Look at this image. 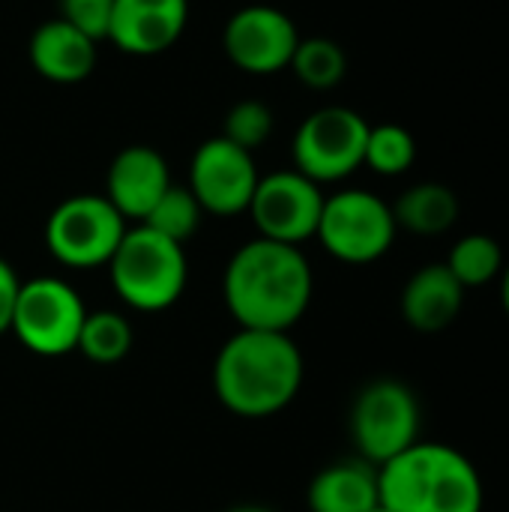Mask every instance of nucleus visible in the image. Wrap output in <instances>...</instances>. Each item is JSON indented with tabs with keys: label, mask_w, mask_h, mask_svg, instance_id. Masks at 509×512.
<instances>
[{
	"label": "nucleus",
	"mask_w": 509,
	"mask_h": 512,
	"mask_svg": "<svg viewBox=\"0 0 509 512\" xmlns=\"http://www.w3.org/2000/svg\"><path fill=\"white\" fill-rule=\"evenodd\" d=\"M297 42L300 33L294 21L282 9L264 3L237 9L222 33L228 60L249 75H276L288 69Z\"/></svg>",
	"instance_id": "nucleus-12"
},
{
	"label": "nucleus",
	"mask_w": 509,
	"mask_h": 512,
	"mask_svg": "<svg viewBox=\"0 0 509 512\" xmlns=\"http://www.w3.org/2000/svg\"><path fill=\"white\" fill-rule=\"evenodd\" d=\"M366 138L369 123L354 108H318L297 126V135L291 141L294 168L318 186L345 180L363 165Z\"/></svg>",
	"instance_id": "nucleus-9"
},
{
	"label": "nucleus",
	"mask_w": 509,
	"mask_h": 512,
	"mask_svg": "<svg viewBox=\"0 0 509 512\" xmlns=\"http://www.w3.org/2000/svg\"><path fill=\"white\" fill-rule=\"evenodd\" d=\"M324 192L315 180L294 171H273L258 180L255 195L249 201V216L258 228V237L300 246L315 237L321 210H324Z\"/></svg>",
	"instance_id": "nucleus-10"
},
{
	"label": "nucleus",
	"mask_w": 509,
	"mask_h": 512,
	"mask_svg": "<svg viewBox=\"0 0 509 512\" xmlns=\"http://www.w3.org/2000/svg\"><path fill=\"white\" fill-rule=\"evenodd\" d=\"M303 387V354L288 333L237 330L216 354L213 393L225 411L264 420L285 411Z\"/></svg>",
	"instance_id": "nucleus-2"
},
{
	"label": "nucleus",
	"mask_w": 509,
	"mask_h": 512,
	"mask_svg": "<svg viewBox=\"0 0 509 512\" xmlns=\"http://www.w3.org/2000/svg\"><path fill=\"white\" fill-rule=\"evenodd\" d=\"M315 291L312 267L300 246L255 237L243 243L222 279V294L240 330L288 333L309 309Z\"/></svg>",
	"instance_id": "nucleus-1"
},
{
	"label": "nucleus",
	"mask_w": 509,
	"mask_h": 512,
	"mask_svg": "<svg viewBox=\"0 0 509 512\" xmlns=\"http://www.w3.org/2000/svg\"><path fill=\"white\" fill-rule=\"evenodd\" d=\"M261 174L249 150L216 135L207 138L189 162V192L204 213L240 216L249 210Z\"/></svg>",
	"instance_id": "nucleus-11"
},
{
	"label": "nucleus",
	"mask_w": 509,
	"mask_h": 512,
	"mask_svg": "<svg viewBox=\"0 0 509 512\" xmlns=\"http://www.w3.org/2000/svg\"><path fill=\"white\" fill-rule=\"evenodd\" d=\"M126 228V219L105 195H72L51 210L45 246L63 267L93 270L111 261Z\"/></svg>",
	"instance_id": "nucleus-8"
},
{
	"label": "nucleus",
	"mask_w": 509,
	"mask_h": 512,
	"mask_svg": "<svg viewBox=\"0 0 509 512\" xmlns=\"http://www.w3.org/2000/svg\"><path fill=\"white\" fill-rule=\"evenodd\" d=\"M378 498L390 512H483L486 489L465 453L417 441L378 468Z\"/></svg>",
	"instance_id": "nucleus-3"
},
{
	"label": "nucleus",
	"mask_w": 509,
	"mask_h": 512,
	"mask_svg": "<svg viewBox=\"0 0 509 512\" xmlns=\"http://www.w3.org/2000/svg\"><path fill=\"white\" fill-rule=\"evenodd\" d=\"M270 135H273V111H270V105H264L258 99H243V102L231 105V111L225 114L222 138H228L231 144H237L249 153L258 150Z\"/></svg>",
	"instance_id": "nucleus-24"
},
{
	"label": "nucleus",
	"mask_w": 509,
	"mask_h": 512,
	"mask_svg": "<svg viewBox=\"0 0 509 512\" xmlns=\"http://www.w3.org/2000/svg\"><path fill=\"white\" fill-rule=\"evenodd\" d=\"M168 186L171 171L165 156L147 144H132L123 147L108 165L105 198L126 222H144V216L153 210V204L165 195Z\"/></svg>",
	"instance_id": "nucleus-14"
},
{
	"label": "nucleus",
	"mask_w": 509,
	"mask_h": 512,
	"mask_svg": "<svg viewBox=\"0 0 509 512\" xmlns=\"http://www.w3.org/2000/svg\"><path fill=\"white\" fill-rule=\"evenodd\" d=\"M87 309L81 294L54 276L21 282L9 333L39 357H66L78 348Z\"/></svg>",
	"instance_id": "nucleus-6"
},
{
	"label": "nucleus",
	"mask_w": 509,
	"mask_h": 512,
	"mask_svg": "<svg viewBox=\"0 0 509 512\" xmlns=\"http://www.w3.org/2000/svg\"><path fill=\"white\" fill-rule=\"evenodd\" d=\"M105 267L114 294L135 312L171 309L183 297L189 279L183 246L147 225L126 228Z\"/></svg>",
	"instance_id": "nucleus-4"
},
{
	"label": "nucleus",
	"mask_w": 509,
	"mask_h": 512,
	"mask_svg": "<svg viewBox=\"0 0 509 512\" xmlns=\"http://www.w3.org/2000/svg\"><path fill=\"white\" fill-rule=\"evenodd\" d=\"M414 159H417V141L405 126H399V123L369 126L363 165H369L375 174L399 177L414 165Z\"/></svg>",
	"instance_id": "nucleus-23"
},
{
	"label": "nucleus",
	"mask_w": 509,
	"mask_h": 512,
	"mask_svg": "<svg viewBox=\"0 0 509 512\" xmlns=\"http://www.w3.org/2000/svg\"><path fill=\"white\" fill-rule=\"evenodd\" d=\"M99 42L75 30L63 18L39 24L27 42V57L33 69L54 84H78L96 69Z\"/></svg>",
	"instance_id": "nucleus-15"
},
{
	"label": "nucleus",
	"mask_w": 509,
	"mask_h": 512,
	"mask_svg": "<svg viewBox=\"0 0 509 512\" xmlns=\"http://www.w3.org/2000/svg\"><path fill=\"white\" fill-rule=\"evenodd\" d=\"M420 429L423 408L405 381L378 378L354 396L348 432L357 456L369 465L381 468L399 453L411 450L420 441Z\"/></svg>",
	"instance_id": "nucleus-5"
},
{
	"label": "nucleus",
	"mask_w": 509,
	"mask_h": 512,
	"mask_svg": "<svg viewBox=\"0 0 509 512\" xmlns=\"http://www.w3.org/2000/svg\"><path fill=\"white\" fill-rule=\"evenodd\" d=\"M111 15H114V0H60L57 18L69 21L75 30L102 42V39H108Z\"/></svg>",
	"instance_id": "nucleus-25"
},
{
	"label": "nucleus",
	"mask_w": 509,
	"mask_h": 512,
	"mask_svg": "<svg viewBox=\"0 0 509 512\" xmlns=\"http://www.w3.org/2000/svg\"><path fill=\"white\" fill-rule=\"evenodd\" d=\"M369 512H390V510H387L384 504H378V507H372V510H369Z\"/></svg>",
	"instance_id": "nucleus-29"
},
{
	"label": "nucleus",
	"mask_w": 509,
	"mask_h": 512,
	"mask_svg": "<svg viewBox=\"0 0 509 512\" xmlns=\"http://www.w3.org/2000/svg\"><path fill=\"white\" fill-rule=\"evenodd\" d=\"M189 0H114L108 39L135 57L168 51L186 27Z\"/></svg>",
	"instance_id": "nucleus-13"
},
{
	"label": "nucleus",
	"mask_w": 509,
	"mask_h": 512,
	"mask_svg": "<svg viewBox=\"0 0 509 512\" xmlns=\"http://www.w3.org/2000/svg\"><path fill=\"white\" fill-rule=\"evenodd\" d=\"M501 306L509 318V264H504V270H501Z\"/></svg>",
	"instance_id": "nucleus-27"
},
{
	"label": "nucleus",
	"mask_w": 509,
	"mask_h": 512,
	"mask_svg": "<svg viewBox=\"0 0 509 512\" xmlns=\"http://www.w3.org/2000/svg\"><path fill=\"white\" fill-rule=\"evenodd\" d=\"M393 207L396 228L417 234V237H438L447 234L459 219V198L444 183H417L405 189Z\"/></svg>",
	"instance_id": "nucleus-18"
},
{
	"label": "nucleus",
	"mask_w": 509,
	"mask_h": 512,
	"mask_svg": "<svg viewBox=\"0 0 509 512\" xmlns=\"http://www.w3.org/2000/svg\"><path fill=\"white\" fill-rule=\"evenodd\" d=\"M393 207L366 189H342L324 198L315 237L345 264H372L384 258L396 240Z\"/></svg>",
	"instance_id": "nucleus-7"
},
{
	"label": "nucleus",
	"mask_w": 509,
	"mask_h": 512,
	"mask_svg": "<svg viewBox=\"0 0 509 512\" xmlns=\"http://www.w3.org/2000/svg\"><path fill=\"white\" fill-rule=\"evenodd\" d=\"M201 216H204V210L195 201V195L189 192V186L171 183L165 189V195L153 204V210L144 216V222H138V225H147L156 234H162V237L183 246L201 228Z\"/></svg>",
	"instance_id": "nucleus-22"
},
{
	"label": "nucleus",
	"mask_w": 509,
	"mask_h": 512,
	"mask_svg": "<svg viewBox=\"0 0 509 512\" xmlns=\"http://www.w3.org/2000/svg\"><path fill=\"white\" fill-rule=\"evenodd\" d=\"M288 69L306 87H312V90H330V87H336L345 78L348 57H345V51H342L339 42H333L327 36H309V39H300L297 42Z\"/></svg>",
	"instance_id": "nucleus-21"
},
{
	"label": "nucleus",
	"mask_w": 509,
	"mask_h": 512,
	"mask_svg": "<svg viewBox=\"0 0 509 512\" xmlns=\"http://www.w3.org/2000/svg\"><path fill=\"white\" fill-rule=\"evenodd\" d=\"M465 306V288L447 270V264L420 267L402 288L399 309L411 330L417 333H441L447 330Z\"/></svg>",
	"instance_id": "nucleus-16"
},
{
	"label": "nucleus",
	"mask_w": 509,
	"mask_h": 512,
	"mask_svg": "<svg viewBox=\"0 0 509 512\" xmlns=\"http://www.w3.org/2000/svg\"><path fill=\"white\" fill-rule=\"evenodd\" d=\"M309 512H369L381 504L378 468L354 456L318 471L306 489Z\"/></svg>",
	"instance_id": "nucleus-17"
},
{
	"label": "nucleus",
	"mask_w": 509,
	"mask_h": 512,
	"mask_svg": "<svg viewBox=\"0 0 509 512\" xmlns=\"http://www.w3.org/2000/svg\"><path fill=\"white\" fill-rule=\"evenodd\" d=\"M447 270L459 279V285L468 288H483L495 279H501L504 270V249L495 237L489 234H468L462 237L453 249L450 258L444 261Z\"/></svg>",
	"instance_id": "nucleus-19"
},
{
	"label": "nucleus",
	"mask_w": 509,
	"mask_h": 512,
	"mask_svg": "<svg viewBox=\"0 0 509 512\" xmlns=\"http://www.w3.org/2000/svg\"><path fill=\"white\" fill-rule=\"evenodd\" d=\"M228 512H273V510H267V507H255V504H246V507H234V510H228Z\"/></svg>",
	"instance_id": "nucleus-28"
},
{
	"label": "nucleus",
	"mask_w": 509,
	"mask_h": 512,
	"mask_svg": "<svg viewBox=\"0 0 509 512\" xmlns=\"http://www.w3.org/2000/svg\"><path fill=\"white\" fill-rule=\"evenodd\" d=\"M132 339V327L120 312H87L75 351H81L96 366H114L132 351Z\"/></svg>",
	"instance_id": "nucleus-20"
},
{
	"label": "nucleus",
	"mask_w": 509,
	"mask_h": 512,
	"mask_svg": "<svg viewBox=\"0 0 509 512\" xmlns=\"http://www.w3.org/2000/svg\"><path fill=\"white\" fill-rule=\"evenodd\" d=\"M18 288H21V279L15 276L12 264L0 258V336L9 333V327H12V312H15Z\"/></svg>",
	"instance_id": "nucleus-26"
}]
</instances>
